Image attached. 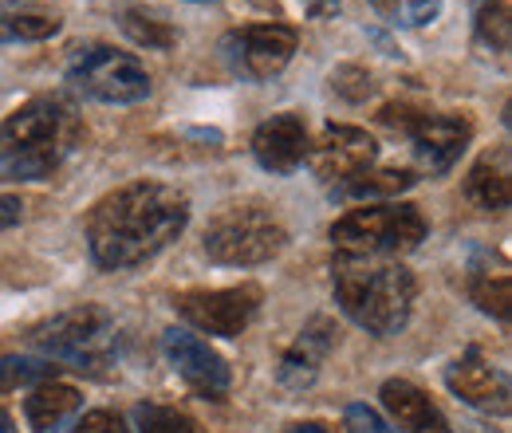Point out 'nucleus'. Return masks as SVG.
I'll return each instance as SVG.
<instances>
[{"label":"nucleus","mask_w":512,"mask_h":433,"mask_svg":"<svg viewBox=\"0 0 512 433\" xmlns=\"http://www.w3.org/2000/svg\"><path fill=\"white\" fill-rule=\"evenodd\" d=\"M190 225V197L166 182H130L111 189L87 213V248L103 272L154 260Z\"/></svg>","instance_id":"1"},{"label":"nucleus","mask_w":512,"mask_h":433,"mask_svg":"<svg viewBox=\"0 0 512 433\" xmlns=\"http://www.w3.org/2000/svg\"><path fill=\"white\" fill-rule=\"evenodd\" d=\"M331 288L343 315L371 335H398L410 323L418 296L414 272L402 260L363 256V252H335Z\"/></svg>","instance_id":"2"},{"label":"nucleus","mask_w":512,"mask_h":433,"mask_svg":"<svg viewBox=\"0 0 512 433\" xmlns=\"http://www.w3.org/2000/svg\"><path fill=\"white\" fill-rule=\"evenodd\" d=\"M83 138L75 103L64 95H40L16 107L0 123V174L12 182L52 178Z\"/></svg>","instance_id":"3"},{"label":"nucleus","mask_w":512,"mask_h":433,"mask_svg":"<svg viewBox=\"0 0 512 433\" xmlns=\"http://www.w3.org/2000/svg\"><path fill=\"white\" fill-rule=\"evenodd\" d=\"M36 351L48 363H64L71 371L103 374L119 359V327L111 311L99 304H79L32 331Z\"/></svg>","instance_id":"4"},{"label":"nucleus","mask_w":512,"mask_h":433,"mask_svg":"<svg viewBox=\"0 0 512 433\" xmlns=\"http://www.w3.org/2000/svg\"><path fill=\"white\" fill-rule=\"evenodd\" d=\"M430 225L418 205L410 201H379L363 209H347L331 225L335 252H363V256H402L426 241Z\"/></svg>","instance_id":"5"},{"label":"nucleus","mask_w":512,"mask_h":433,"mask_svg":"<svg viewBox=\"0 0 512 433\" xmlns=\"http://www.w3.org/2000/svg\"><path fill=\"white\" fill-rule=\"evenodd\" d=\"M205 256L225 268L268 264L288 245V229L260 205H233L205 229Z\"/></svg>","instance_id":"6"},{"label":"nucleus","mask_w":512,"mask_h":433,"mask_svg":"<svg viewBox=\"0 0 512 433\" xmlns=\"http://www.w3.org/2000/svg\"><path fill=\"white\" fill-rule=\"evenodd\" d=\"M67 83H75L95 103H142L150 95V75L138 56L111 44H79L67 56Z\"/></svg>","instance_id":"7"},{"label":"nucleus","mask_w":512,"mask_h":433,"mask_svg":"<svg viewBox=\"0 0 512 433\" xmlns=\"http://www.w3.org/2000/svg\"><path fill=\"white\" fill-rule=\"evenodd\" d=\"M379 119L410 138L414 162L426 174H446V170H453V162L465 154V146L473 138L469 119L446 115V111H422V107H410V103H386Z\"/></svg>","instance_id":"8"},{"label":"nucleus","mask_w":512,"mask_h":433,"mask_svg":"<svg viewBox=\"0 0 512 433\" xmlns=\"http://www.w3.org/2000/svg\"><path fill=\"white\" fill-rule=\"evenodd\" d=\"M296 44L300 36L288 24H249V28H233L221 40V60L229 63L233 75L264 83L292 63Z\"/></svg>","instance_id":"9"},{"label":"nucleus","mask_w":512,"mask_h":433,"mask_svg":"<svg viewBox=\"0 0 512 433\" xmlns=\"http://www.w3.org/2000/svg\"><path fill=\"white\" fill-rule=\"evenodd\" d=\"M260 300H264V292L256 284H237V288H197V292H182L174 300V308L201 335L237 339L253 323Z\"/></svg>","instance_id":"10"},{"label":"nucleus","mask_w":512,"mask_h":433,"mask_svg":"<svg viewBox=\"0 0 512 433\" xmlns=\"http://www.w3.org/2000/svg\"><path fill=\"white\" fill-rule=\"evenodd\" d=\"M308 162L327 186H339L379 162V142L359 126H327L308 150Z\"/></svg>","instance_id":"11"},{"label":"nucleus","mask_w":512,"mask_h":433,"mask_svg":"<svg viewBox=\"0 0 512 433\" xmlns=\"http://www.w3.org/2000/svg\"><path fill=\"white\" fill-rule=\"evenodd\" d=\"M162 351H166L170 367L182 374L186 386L197 390L201 398H225V394H229V382H233L229 363H225L205 339H197L193 331L170 327V331L162 335Z\"/></svg>","instance_id":"12"},{"label":"nucleus","mask_w":512,"mask_h":433,"mask_svg":"<svg viewBox=\"0 0 512 433\" xmlns=\"http://www.w3.org/2000/svg\"><path fill=\"white\" fill-rule=\"evenodd\" d=\"M446 386L473 410L485 414H509V374L493 367L481 351H465L457 363L446 367Z\"/></svg>","instance_id":"13"},{"label":"nucleus","mask_w":512,"mask_h":433,"mask_svg":"<svg viewBox=\"0 0 512 433\" xmlns=\"http://www.w3.org/2000/svg\"><path fill=\"white\" fill-rule=\"evenodd\" d=\"M308 150H312V138H308V126L300 115L284 111V115H272L256 126L253 134V158L260 170L268 174H296L304 162H308Z\"/></svg>","instance_id":"14"},{"label":"nucleus","mask_w":512,"mask_h":433,"mask_svg":"<svg viewBox=\"0 0 512 433\" xmlns=\"http://www.w3.org/2000/svg\"><path fill=\"white\" fill-rule=\"evenodd\" d=\"M331 347H335V323L327 315H312L304 323V331L296 335V343L284 351V359L276 367V382L288 390H308L320 378V367L327 363Z\"/></svg>","instance_id":"15"},{"label":"nucleus","mask_w":512,"mask_h":433,"mask_svg":"<svg viewBox=\"0 0 512 433\" xmlns=\"http://www.w3.org/2000/svg\"><path fill=\"white\" fill-rule=\"evenodd\" d=\"M379 398H383L386 414L394 418V426L402 433H453L446 422V414L430 402V394L418 390V386L406 382V378H386Z\"/></svg>","instance_id":"16"},{"label":"nucleus","mask_w":512,"mask_h":433,"mask_svg":"<svg viewBox=\"0 0 512 433\" xmlns=\"http://www.w3.org/2000/svg\"><path fill=\"white\" fill-rule=\"evenodd\" d=\"M83 410V394L64 382H36L32 394L24 398V418L32 433H64Z\"/></svg>","instance_id":"17"},{"label":"nucleus","mask_w":512,"mask_h":433,"mask_svg":"<svg viewBox=\"0 0 512 433\" xmlns=\"http://www.w3.org/2000/svg\"><path fill=\"white\" fill-rule=\"evenodd\" d=\"M465 197L485 209V213H505L512 201V182H509V154H485L469 178H465Z\"/></svg>","instance_id":"18"},{"label":"nucleus","mask_w":512,"mask_h":433,"mask_svg":"<svg viewBox=\"0 0 512 433\" xmlns=\"http://www.w3.org/2000/svg\"><path fill=\"white\" fill-rule=\"evenodd\" d=\"M414 182H418L414 170H375L371 166V170H363V174L331 186V197H339V201H383V197L406 193Z\"/></svg>","instance_id":"19"},{"label":"nucleus","mask_w":512,"mask_h":433,"mask_svg":"<svg viewBox=\"0 0 512 433\" xmlns=\"http://www.w3.org/2000/svg\"><path fill=\"white\" fill-rule=\"evenodd\" d=\"M119 28L127 32L138 48H146V52H170L178 44V28L170 20L146 12V8H127L119 16Z\"/></svg>","instance_id":"20"},{"label":"nucleus","mask_w":512,"mask_h":433,"mask_svg":"<svg viewBox=\"0 0 512 433\" xmlns=\"http://www.w3.org/2000/svg\"><path fill=\"white\" fill-rule=\"evenodd\" d=\"M469 300L493 319H509L512 280L509 272H473L469 276Z\"/></svg>","instance_id":"21"},{"label":"nucleus","mask_w":512,"mask_h":433,"mask_svg":"<svg viewBox=\"0 0 512 433\" xmlns=\"http://www.w3.org/2000/svg\"><path fill=\"white\" fill-rule=\"evenodd\" d=\"M473 28H477V44H485L489 52L505 56L509 52V4L505 0H481L477 12H473Z\"/></svg>","instance_id":"22"},{"label":"nucleus","mask_w":512,"mask_h":433,"mask_svg":"<svg viewBox=\"0 0 512 433\" xmlns=\"http://www.w3.org/2000/svg\"><path fill=\"white\" fill-rule=\"evenodd\" d=\"M64 24L56 16H36V12H0V44H36L56 36Z\"/></svg>","instance_id":"23"},{"label":"nucleus","mask_w":512,"mask_h":433,"mask_svg":"<svg viewBox=\"0 0 512 433\" xmlns=\"http://www.w3.org/2000/svg\"><path fill=\"white\" fill-rule=\"evenodd\" d=\"M371 4L394 28H422L442 12V0H371Z\"/></svg>","instance_id":"24"},{"label":"nucleus","mask_w":512,"mask_h":433,"mask_svg":"<svg viewBox=\"0 0 512 433\" xmlns=\"http://www.w3.org/2000/svg\"><path fill=\"white\" fill-rule=\"evenodd\" d=\"M56 363L48 359H28V355H0V390H16L28 382H52L56 378Z\"/></svg>","instance_id":"25"},{"label":"nucleus","mask_w":512,"mask_h":433,"mask_svg":"<svg viewBox=\"0 0 512 433\" xmlns=\"http://www.w3.org/2000/svg\"><path fill=\"white\" fill-rule=\"evenodd\" d=\"M134 426H138V433H197V426L182 410H170L158 402H142L134 410Z\"/></svg>","instance_id":"26"},{"label":"nucleus","mask_w":512,"mask_h":433,"mask_svg":"<svg viewBox=\"0 0 512 433\" xmlns=\"http://www.w3.org/2000/svg\"><path fill=\"white\" fill-rule=\"evenodd\" d=\"M331 91H335L339 99H347V103H363V99L375 95V79H371L367 67H359V63H343V67L331 71Z\"/></svg>","instance_id":"27"},{"label":"nucleus","mask_w":512,"mask_h":433,"mask_svg":"<svg viewBox=\"0 0 512 433\" xmlns=\"http://www.w3.org/2000/svg\"><path fill=\"white\" fill-rule=\"evenodd\" d=\"M71 433H130V426L115 410H87L71 422Z\"/></svg>","instance_id":"28"},{"label":"nucleus","mask_w":512,"mask_h":433,"mask_svg":"<svg viewBox=\"0 0 512 433\" xmlns=\"http://www.w3.org/2000/svg\"><path fill=\"white\" fill-rule=\"evenodd\" d=\"M343 426H347V433H398L390 430V422H383L379 410H371L363 402H355V406L343 410Z\"/></svg>","instance_id":"29"},{"label":"nucleus","mask_w":512,"mask_h":433,"mask_svg":"<svg viewBox=\"0 0 512 433\" xmlns=\"http://www.w3.org/2000/svg\"><path fill=\"white\" fill-rule=\"evenodd\" d=\"M20 217H24V201L12 197V193H4V197H0V229H12Z\"/></svg>","instance_id":"30"},{"label":"nucleus","mask_w":512,"mask_h":433,"mask_svg":"<svg viewBox=\"0 0 512 433\" xmlns=\"http://www.w3.org/2000/svg\"><path fill=\"white\" fill-rule=\"evenodd\" d=\"M304 8H308V16L323 20V16H335L339 12V0H304Z\"/></svg>","instance_id":"31"},{"label":"nucleus","mask_w":512,"mask_h":433,"mask_svg":"<svg viewBox=\"0 0 512 433\" xmlns=\"http://www.w3.org/2000/svg\"><path fill=\"white\" fill-rule=\"evenodd\" d=\"M288 433H331L327 426H320V422H300V426H292Z\"/></svg>","instance_id":"32"},{"label":"nucleus","mask_w":512,"mask_h":433,"mask_svg":"<svg viewBox=\"0 0 512 433\" xmlns=\"http://www.w3.org/2000/svg\"><path fill=\"white\" fill-rule=\"evenodd\" d=\"M0 433H16V422H12V414L0 406Z\"/></svg>","instance_id":"33"},{"label":"nucleus","mask_w":512,"mask_h":433,"mask_svg":"<svg viewBox=\"0 0 512 433\" xmlns=\"http://www.w3.org/2000/svg\"><path fill=\"white\" fill-rule=\"evenodd\" d=\"M16 4H28V0H0V8H16Z\"/></svg>","instance_id":"34"},{"label":"nucleus","mask_w":512,"mask_h":433,"mask_svg":"<svg viewBox=\"0 0 512 433\" xmlns=\"http://www.w3.org/2000/svg\"><path fill=\"white\" fill-rule=\"evenodd\" d=\"M193 4H205V0H193Z\"/></svg>","instance_id":"35"}]
</instances>
